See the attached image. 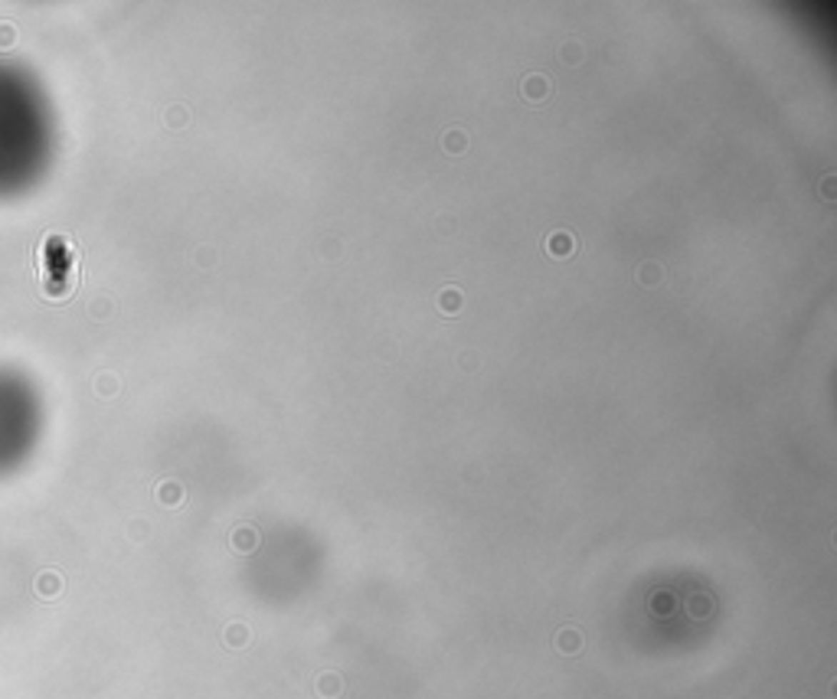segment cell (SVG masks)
<instances>
[{
    "label": "cell",
    "mask_w": 837,
    "mask_h": 699,
    "mask_svg": "<svg viewBox=\"0 0 837 699\" xmlns=\"http://www.w3.org/2000/svg\"><path fill=\"white\" fill-rule=\"evenodd\" d=\"M546 248H550V252L556 255V258H566V255L573 252V242H569L566 236H556L553 242H546Z\"/></svg>",
    "instance_id": "obj_7"
},
{
    "label": "cell",
    "mask_w": 837,
    "mask_h": 699,
    "mask_svg": "<svg viewBox=\"0 0 837 699\" xmlns=\"http://www.w3.org/2000/svg\"><path fill=\"white\" fill-rule=\"evenodd\" d=\"M233 545L239 549V553H252V549H256V533H252V530L233 533Z\"/></svg>",
    "instance_id": "obj_6"
},
{
    "label": "cell",
    "mask_w": 837,
    "mask_h": 699,
    "mask_svg": "<svg viewBox=\"0 0 837 699\" xmlns=\"http://www.w3.org/2000/svg\"><path fill=\"white\" fill-rule=\"evenodd\" d=\"M10 43H16V30L4 24V26H0V49H7Z\"/></svg>",
    "instance_id": "obj_8"
},
{
    "label": "cell",
    "mask_w": 837,
    "mask_h": 699,
    "mask_svg": "<svg viewBox=\"0 0 837 699\" xmlns=\"http://www.w3.org/2000/svg\"><path fill=\"white\" fill-rule=\"evenodd\" d=\"M314 690H318L321 699H337L344 693V680L337 673H321L318 683H314Z\"/></svg>",
    "instance_id": "obj_1"
},
{
    "label": "cell",
    "mask_w": 837,
    "mask_h": 699,
    "mask_svg": "<svg viewBox=\"0 0 837 699\" xmlns=\"http://www.w3.org/2000/svg\"><path fill=\"white\" fill-rule=\"evenodd\" d=\"M161 500H164V503H177V500H180V491H177V484H164V491H161Z\"/></svg>",
    "instance_id": "obj_10"
},
{
    "label": "cell",
    "mask_w": 837,
    "mask_h": 699,
    "mask_svg": "<svg viewBox=\"0 0 837 699\" xmlns=\"http://www.w3.org/2000/svg\"><path fill=\"white\" fill-rule=\"evenodd\" d=\"M59 588H62V582L56 572H43V575L36 578V595H43V598H56Z\"/></svg>",
    "instance_id": "obj_3"
},
{
    "label": "cell",
    "mask_w": 837,
    "mask_h": 699,
    "mask_svg": "<svg viewBox=\"0 0 837 699\" xmlns=\"http://www.w3.org/2000/svg\"><path fill=\"white\" fill-rule=\"evenodd\" d=\"M226 644L229 647H246L249 644V628L246 624H229V628H226Z\"/></svg>",
    "instance_id": "obj_4"
},
{
    "label": "cell",
    "mask_w": 837,
    "mask_h": 699,
    "mask_svg": "<svg viewBox=\"0 0 837 699\" xmlns=\"http://www.w3.org/2000/svg\"><path fill=\"white\" fill-rule=\"evenodd\" d=\"M438 304H442V311H448V314H455V311H458V294H455V291L442 294V298H438Z\"/></svg>",
    "instance_id": "obj_9"
},
{
    "label": "cell",
    "mask_w": 837,
    "mask_h": 699,
    "mask_svg": "<svg viewBox=\"0 0 837 699\" xmlns=\"http://www.w3.org/2000/svg\"><path fill=\"white\" fill-rule=\"evenodd\" d=\"M690 615H693V618H703V598H693V601H690Z\"/></svg>",
    "instance_id": "obj_11"
},
{
    "label": "cell",
    "mask_w": 837,
    "mask_h": 699,
    "mask_svg": "<svg viewBox=\"0 0 837 699\" xmlns=\"http://www.w3.org/2000/svg\"><path fill=\"white\" fill-rule=\"evenodd\" d=\"M556 650L559 653H579L582 650V634L576 628H563L556 634Z\"/></svg>",
    "instance_id": "obj_2"
},
{
    "label": "cell",
    "mask_w": 837,
    "mask_h": 699,
    "mask_svg": "<svg viewBox=\"0 0 837 699\" xmlns=\"http://www.w3.org/2000/svg\"><path fill=\"white\" fill-rule=\"evenodd\" d=\"M546 89H550V85H543V79H540V76H530L527 82H523V92H527V99H530V101H540L543 95H546Z\"/></svg>",
    "instance_id": "obj_5"
}]
</instances>
